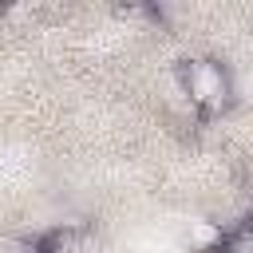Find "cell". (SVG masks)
<instances>
[{"label": "cell", "instance_id": "cell-1", "mask_svg": "<svg viewBox=\"0 0 253 253\" xmlns=\"http://www.w3.org/2000/svg\"><path fill=\"white\" fill-rule=\"evenodd\" d=\"M178 79L190 95V103L202 115H221L233 103V87H229V71L217 59H182L178 63Z\"/></svg>", "mask_w": 253, "mask_h": 253}]
</instances>
